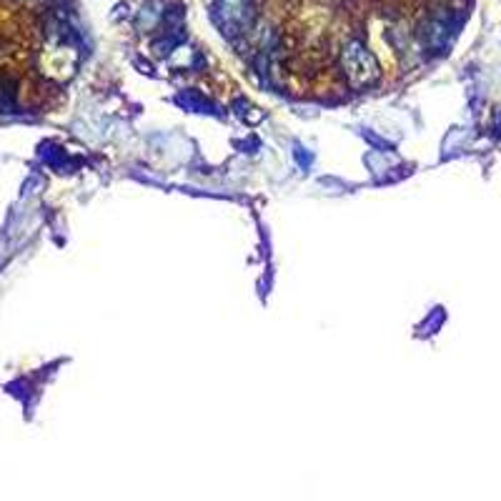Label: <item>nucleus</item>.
Segmentation results:
<instances>
[{"mask_svg": "<svg viewBox=\"0 0 501 501\" xmlns=\"http://www.w3.org/2000/svg\"><path fill=\"white\" fill-rule=\"evenodd\" d=\"M53 73L43 71V38L28 21L0 15V115L46 103Z\"/></svg>", "mask_w": 501, "mask_h": 501, "instance_id": "obj_1", "label": "nucleus"}, {"mask_svg": "<svg viewBox=\"0 0 501 501\" xmlns=\"http://www.w3.org/2000/svg\"><path fill=\"white\" fill-rule=\"evenodd\" d=\"M341 68L351 88H366L381 78V65L376 55L359 40H351L341 50Z\"/></svg>", "mask_w": 501, "mask_h": 501, "instance_id": "obj_2", "label": "nucleus"}]
</instances>
